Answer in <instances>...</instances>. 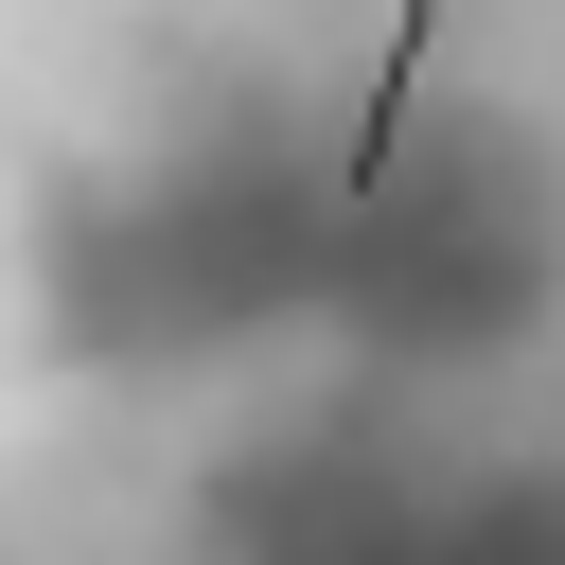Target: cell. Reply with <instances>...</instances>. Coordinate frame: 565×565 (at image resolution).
I'll return each instance as SVG.
<instances>
[{"instance_id":"cell-1","label":"cell","mask_w":565,"mask_h":565,"mask_svg":"<svg viewBox=\"0 0 565 565\" xmlns=\"http://www.w3.org/2000/svg\"><path fill=\"white\" fill-rule=\"evenodd\" d=\"M424 35H441V0H406L388 18V53H371V106H353V194L388 177V141H406V88H424Z\"/></svg>"}]
</instances>
